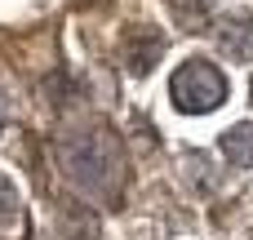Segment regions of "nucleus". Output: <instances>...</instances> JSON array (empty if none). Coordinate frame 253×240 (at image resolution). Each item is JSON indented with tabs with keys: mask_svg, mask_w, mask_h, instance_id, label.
Listing matches in <instances>:
<instances>
[{
	"mask_svg": "<svg viewBox=\"0 0 253 240\" xmlns=\"http://www.w3.org/2000/svg\"><path fill=\"white\" fill-rule=\"evenodd\" d=\"M227 76L209 62V58H187L173 76H169V98L178 111L187 116H205V111H218L227 102Z\"/></svg>",
	"mask_w": 253,
	"mask_h": 240,
	"instance_id": "obj_2",
	"label": "nucleus"
},
{
	"mask_svg": "<svg viewBox=\"0 0 253 240\" xmlns=\"http://www.w3.org/2000/svg\"><path fill=\"white\" fill-rule=\"evenodd\" d=\"M213 45H218L227 58L249 62V58H253V18H249V13H227V18H218V27H213Z\"/></svg>",
	"mask_w": 253,
	"mask_h": 240,
	"instance_id": "obj_3",
	"label": "nucleus"
},
{
	"mask_svg": "<svg viewBox=\"0 0 253 240\" xmlns=\"http://www.w3.org/2000/svg\"><path fill=\"white\" fill-rule=\"evenodd\" d=\"M13 218H18V192H13V183L0 174V227L13 223Z\"/></svg>",
	"mask_w": 253,
	"mask_h": 240,
	"instance_id": "obj_6",
	"label": "nucleus"
},
{
	"mask_svg": "<svg viewBox=\"0 0 253 240\" xmlns=\"http://www.w3.org/2000/svg\"><path fill=\"white\" fill-rule=\"evenodd\" d=\"M160 53H165V36L156 27H133V36L125 40V67L133 76H147L160 62Z\"/></svg>",
	"mask_w": 253,
	"mask_h": 240,
	"instance_id": "obj_4",
	"label": "nucleus"
},
{
	"mask_svg": "<svg viewBox=\"0 0 253 240\" xmlns=\"http://www.w3.org/2000/svg\"><path fill=\"white\" fill-rule=\"evenodd\" d=\"M218 151L227 156V165H236V169H253V125H249V120L231 125V129L218 138Z\"/></svg>",
	"mask_w": 253,
	"mask_h": 240,
	"instance_id": "obj_5",
	"label": "nucleus"
},
{
	"mask_svg": "<svg viewBox=\"0 0 253 240\" xmlns=\"http://www.w3.org/2000/svg\"><path fill=\"white\" fill-rule=\"evenodd\" d=\"M58 169L67 174V183L84 196H102L107 205L120 200V187H125V143L98 125V129H76L58 143Z\"/></svg>",
	"mask_w": 253,
	"mask_h": 240,
	"instance_id": "obj_1",
	"label": "nucleus"
}]
</instances>
